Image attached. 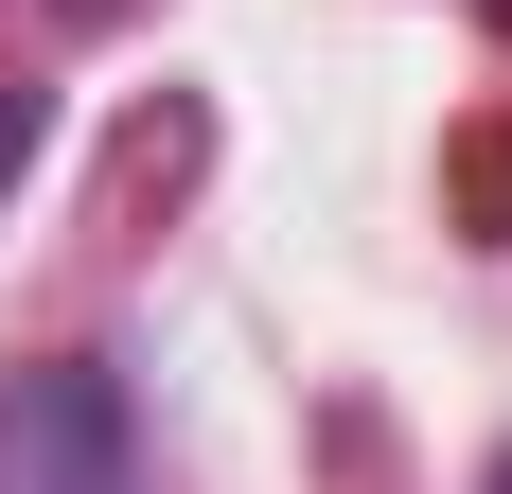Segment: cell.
<instances>
[{
  "label": "cell",
  "instance_id": "cell-1",
  "mask_svg": "<svg viewBox=\"0 0 512 494\" xmlns=\"http://www.w3.org/2000/svg\"><path fill=\"white\" fill-rule=\"evenodd\" d=\"M18 159H36V89H0V195H18Z\"/></svg>",
  "mask_w": 512,
  "mask_h": 494
}]
</instances>
